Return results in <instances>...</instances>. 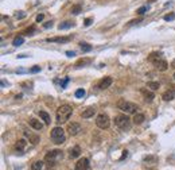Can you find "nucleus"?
Instances as JSON below:
<instances>
[{
    "label": "nucleus",
    "instance_id": "obj_1",
    "mask_svg": "<svg viewBox=\"0 0 175 170\" xmlns=\"http://www.w3.org/2000/svg\"><path fill=\"white\" fill-rule=\"evenodd\" d=\"M73 115V108L70 105L68 104H65V105H61L59 108L57 109V113H55V117H57V123L58 124H63V123H66L69 119H70V116Z\"/></svg>",
    "mask_w": 175,
    "mask_h": 170
},
{
    "label": "nucleus",
    "instance_id": "obj_2",
    "mask_svg": "<svg viewBox=\"0 0 175 170\" xmlns=\"http://www.w3.org/2000/svg\"><path fill=\"white\" fill-rule=\"evenodd\" d=\"M117 108L123 111L124 113L129 115V113H136V111L139 109L135 103H131V101H127V100H119L117 101Z\"/></svg>",
    "mask_w": 175,
    "mask_h": 170
},
{
    "label": "nucleus",
    "instance_id": "obj_3",
    "mask_svg": "<svg viewBox=\"0 0 175 170\" xmlns=\"http://www.w3.org/2000/svg\"><path fill=\"white\" fill-rule=\"evenodd\" d=\"M51 140L55 143V145H62L63 142L66 140V136H65V130L62 127H54L51 130Z\"/></svg>",
    "mask_w": 175,
    "mask_h": 170
},
{
    "label": "nucleus",
    "instance_id": "obj_4",
    "mask_svg": "<svg viewBox=\"0 0 175 170\" xmlns=\"http://www.w3.org/2000/svg\"><path fill=\"white\" fill-rule=\"evenodd\" d=\"M115 124H116V127H119L120 130L127 131V130L131 128L132 121L128 117V115H117L116 117H115Z\"/></svg>",
    "mask_w": 175,
    "mask_h": 170
},
{
    "label": "nucleus",
    "instance_id": "obj_5",
    "mask_svg": "<svg viewBox=\"0 0 175 170\" xmlns=\"http://www.w3.org/2000/svg\"><path fill=\"white\" fill-rule=\"evenodd\" d=\"M63 158V153L61 150H51L49 153L46 154V157H44V161L47 162L50 166L51 165H55L58 161H61Z\"/></svg>",
    "mask_w": 175,
    "mask_h": 170
},
{
    "label": "nucleus",
    "instance_id": "obj_6",
    "mask_svg": "<svg viewBox=\"0 0 175 170\" xmlns=\"http://www.w3.org/2000/svg\"><path fill=\"white\" fill-rule=\"evenodd\" d=\"M96 124H97V127L101 128V130L109 128V125H110L109 116H108L106 113H100V115L96 117Z\"/></svg>",
    "mask_w": 175,
    "mask_h": 170
},
{
    "label": "nucleus",
    "instance_id": "obj_7",
    "mask_svg": "<svg viewBox=\"0 0 175 170\" xmlns=\"http://www.w3.org/2000/svg\"><path fill=\"white\" fill-rule=\"evenodd\" d=\"M66 131H68L72 136H76V135H78L81 131H82V128H81V125L78 124V123L73 121V123H69L68 124V130H66Z\"/></svg>",
    "mask_w": 175,
    "mask_h": 170
},
{
    "label": "nucleus",
    "instance_id": "obj_8",
    "mask_svg": "<svg viewBox=\"0 0 175 170\" xmlns=\"http://www.w3.org/2000/svg\"><path fill=\"white\" fill-rule=\"evenodd\" d=\"M143 164H144V166H146V168H148V169L155 168L156 164H158V157H155V155H148V157L144 158Z\"/></svg>",
    "mask_w": 175,
    "mask_h": 170
},
{
    "label": "nucleus",
    "instance_id": "obj_9",
    "mask_svg": "<svg viewBox=\"0 0 175 170\" xmlns=\"http://www.w3.org/2000/svg\"><path fill=\"white\" fill-rule=\"evenodd\" d=\"M89 168H90V164L88 158H81L76 164V170H89Z\"/></svg>",
    "mask_w": 175,
    "mask_h": 170
},
{
    "label": "nucleus",
    "instance_id": "obj_10",
    "mask_svg": "<svg viewBox=\"0 0 175 170\" xmlns=\"http://www.w3.org/2000/svg\"><path fill=\"white\" fill-rule=\"evenodd\" d=\"M141 95H143V97H144V100H146L147 103H151L152 100L155 99V95H154V91H151V89H147V88H141Z\"/></svg>",
    "mask_w": 175,
    "mask_h": 170
},
{
    "label": "nucleus",
    "instance_id": "obj_11",
    "mask_svg": "<svg viewBox=\"0 0 175 170\" xmlns=\"http://www.w3.org/2000/svg\"><path fill=\"white\" fill-rule=\"evenodd\" d=\"M72 39L70 36H54V38H47V42H53V43H68Z\"/></svg>",
    "mask_w": 175,
    "mask_h": 170
},
{
    "label": "nucleus",
    "instance_id": "obj_12",
    "mask_svg": "<svg viewBox=\"0 0 175 170\" xmlns=\"http://www.w3.org/2000/svg\"><path fill=\"white\" fill-rule=\"evenodd\" d=\"M163 100L165 101H171V100H174L175 99V89H174V87L173 88H170L169 91H166L165 93H163Z\"/></svg>",
    "mask_w": 175,
    "mask_h": 170
},
{
    "label": "nucleus",
    "instance_id": "obj_13",
    "mask_svg": "<svg viewBox=\"0 0 175 170\" xmlns=\"http://www.w3.org/2000/svg\"><path fill=\"white\" fill-rule=\"evenodd\" d=\"M154 65H155V68L158 69L159 72H165V70L169 69V64H167V61L163 60V58H162V60H159L158 62H155Z\"/></svg>",
    "mask_w": 175,
    "mask_h": 170
},
{
    "label": "nucleus",
    "instance_id": "obj_14",
    "mask_svg": "<svg viewBox=\"0 0 175 170\" xmlns=\"http://www.w3.org/2000/svg\"><path fill=\"white\" fill-rule=\"evenodd\" d=\"M28 123H30V127L34 128V130H36V131H39V130H42V128H43V123H42L40 120L30 119V120H28Z\"/></svg>",
    "mask_w": 175,
    "mask_h": 170
},
{
    "label": "nucleus",
    "instance_id": "obj_15",
    "mask_svg": "<svg viewBox=\"0 0 175 170\" xmlns=\"http://www.w3.org/2000/svg\"><path fill=\"white\" fill-rule=\"evenodd\" d=\"M112 81H113V80L110 79V77H105V79H102V80L98 83V88H100V89H106V88L110 87Z\"/></svg>",
    "mask_w": 175,
    "mask_h": 170
},
{
    "label": "nucleus",
    "instance_id": "obj_16",
    "mask_svg": "<svg viewBox=\"0 0 175 170\" xmlns=\"http://www.w3.org/2000/svg\"><path fill=\"white\" fill-rule=\"evenodd\" d=\"M96 113V108H93V107H89V108L84 109L82 112H81V116L84 117V119H89V117H92L93 115Z\"/></svg>",
    "mask_w": 175,
    "mask_h": 170
},
{
    "label": "nucleus",
    "instance_id": "obj_17",
    "mask_svg": "<svg viewBox=\"0 0 175 170\" xmlns=\"http://www.w3.org/2000/svg\"><path fill=\"white\" fill-rule=\"evenodd\" d=\"M24 136L27 138L30 142L32 143V145H36V143L39 142V136L38 135H35V134H32V132H28V131H24Z\"/></svg>",
    "mask_w": 175,
    "mask_h": 170
},
{
    "label": "nucleus",
    "instance_id": "obj_18",
    "mask_svg": "<svg viewBox=\"0 0 175 170\" xmlns=\"http://www.w3.org/2000/svg\"><path fill=\"white\" fill-rule=\"evenodd\" d=\"M26 146H27V140L26 139H19L16 143H15V149L18 151H23L26 149Z\"/></svg>",
    "mask_w": 175,
    "mask_h": 170
},
{
    "label": "nucleus",
    "instance_id": "obj_19",
    "mask_svg": "<svg viewBox=\"0 0 175 170\" xmlns=\"http://www.w3.org/2000/svg\"><path fill=\"white\" fill-rule=\"evenodd\" d=\"M159 60H162V53H151L148 55V61L152 62V64H155V62H158Z\"/></svg>",
    "mask_w": 175,
    "mask_h": 170
},
{
    "label": "nucleus",
    "instance_id": "obj_20",
    "mask_svg": "<svg viewBox=\"0 0 175 170\" xmlns=\"http://www.w3.org/2000/svg\"><path fill=\"white\" fill-rule=\"evenodd\" d=\"M70 158H77V157H80L81 155V149H80V146H74L73 149H70Z\"/></svg>",
    "mask_w": 175,
    "mask_h": 170
},
{
    "label": "nucleus",
    "instance_id": "obj_21",
    "mask_svg": "<svg viewBox=\"0 0 175 170\" xmlns=\"http://www.w3.org/2000/svg\"><path fill=\"white\" fill-rule=\"evenodd\" d=\"M132 120L135 124H141L144 120H146V116H144L143 113H135V116H133Z\"/></svg>",
    "mask_w": 175,
    "mask_h": 170
},
{
    "label": "nucleus",
    "instance_id": "obj_22",
    "mask_svg": "<svg viewBox=\"0 0 175 170\" xmlns=\"http://www.w3.org/2000/svg\"><path fill=\"white\" fill-rule=\"evenodd\" d=\"M39 116H40V119L43 120V123L46 125L50 124V116H49V113L47 112H44V111H39Z\"/></svg>",
    "mask_w": 175,
    "mask_h": 170
},
{
    "label": "nucleus",
    "instance_id": "obj_23",
    "mask_svg": "<svg viewBox=\"0 0 175 170\" xmlns=\"http://www.w3.org/2000/svg\"><path fill=\"white\" fill-rule=\"evenodd\" d=\"M72 27H74V23L70 20H66V22H63V23H61L58 26L59 30H68V28H72Z\"/></svg>",
    "mask_w": 175,
    "mask_h": 170
},
{
    "label": "nucleus",
    "instance_id": "obj_24",
    "mask_svg": "<svg viewBox=\"0 0 175 170\" xmlns=\"http://www.w3.org/2000/svg\"><path fill=\"white\" fill-rule=\"evenodd\" d=\"M44 166V162L43 161H35L34 164L31 165V170H42Z\"/></svg>",
    "mask_w": 175,
    "mask_h": 170
},
{
    "label": "nucleus",
    "instance_id": "obj_25",
    "mask_svg": "<svg viewBox=\"0 0 175 170\" xmlns=\"http://www.w3.org/2000/svg\"><path fill=\"white\" fill-rule=\"evenodd\" d=\"M147 88L151 91H158L159 88H160V84L156 83V81H150V83L147 84Z\"/></svg>",
    "mask_w": 175,
    "mask_h": 170
},
{
    "label": "nucleus",
    "instance_id": "obj_26",
    "mask_svg": "<svg viewBox=\"0 0 175 170\" xmlns=\"http://www.w3.org/2000/svg\"><path fill=\"white\" fill-rule=\"evenodd\" d=\"M90 60H89V58H85V60H80L76 64V68H82V66H85V65H88V64H90Z\"/></svg>",
    "mask_w": 175,
    "mask_h": 170
},
{
    "label": "nucleus",
    "instance_id": "obj_27",
    "mask_svg": "<svg viewBox=\"0 0 175 170\" xmlns=\"http://www.w3.org/2000/svg\"><path fill=\"white\" fill-rule=\"evenodd\" d=\"M23 42H24V38H23V36H16V38L14 39L12 45H14V46H20V45H23Z\"/></svg>",
    "mask_w": 175,
    "mask_h": 170
},
{
    "label": "nucleus",
    "instance_id": "obj_28",
    "mask_svg": "<svg viewBox=\"0 0 175 170\" xmlns=\"http://www.w3.org/2000/svg\"><path fill=\"white\" fill-rule=\"evenodd\" d=\"M80 45H81V49H82L84 53H88V51L92 50V46L89 45V43H86V42H81Z\"/></svg>",
    "mask_w": 175,
    "mask_h": 170
},
{
    "label": "nucleus",
    "instance_id": "obj_29",
    "mask_svg": "<svg viewBox=\"0 0 175 170\" xmlns=\"http://www.w3.org/2000/svg\"><path fill=\"white\" fill-rule=\"evenodd\" d=\"M81 6L80 4H76V6H73V8H72V14H74V15H78V14L81 12Z\"/></svg>",
    "mask_w": 175,
    "mask_h": 170
},
{
    "label": "nucleus",
    "instance_id": "obj_30",
    "mask_svg": "<svg viewBox=\"0 0 175 170\" xmlns=\"http://www.w3.org/2000/svg\"><path fill=\"white\" fill-rule=\"evenodd\" d=\"M34 31H35V27H34V26H31V27H28L27 30L23 31V34H26V35H32V34H34Z\"/></svg>",
    "mask_w": 175,
    "mask_h": 170
},
{
    "label": "nucleus",
    "instance_id": "obj_31",
    "mask_svg": "<svg viewBox=\"0 0 175 170\" xmlns=\"http://www.w3.org/2000/svg\"><path fill=\"white\" fill-rule=\"evenodd\" d=\"M85 93H86V92H85L84 89H78V91H76V97L81 99V97H84L85 96Z\"/></svg>",
    "mask_w": 175,
    "mask_h": 170
},
{
    "label": "nucleus",
    "instance_id": "obj_32",
    "mask_svg": "<svg viewBox=\"0 0 175 170\" xmlns=\"http://www.w3.org/2000/svg\"><path fill=\"white\" fill-rule=\"evenodd\" d=\"M146 11H147V7L144 6V7H140V8L137 10L136 12H137V15H144V14H146Z\"/></svg>",
    "mask_w": 175,
    "mask_h": 170
},
{
    "label": "nucleus",
    "instance_id": "obj_33",
    "mask_svg": "<svg viewBox=\"0 0 175 170\" xmlns=\"http://www.w3.org/2000/svg\"><path fill=\"white\" fill-rule=\"evenodd\" d=\"M173 19H175V15L174 14H169V15H165V20H173Z\"/></svg>",
    "mask_w": 175,
    "mask_h": 170
},
{
    "label": "nucleus",
    "instance_id": "obj_34",
    "mask_svg": "<svg viewBox=\"0 0 175 170\" xmlns=\"http://www.w3.org/2000/svg\"><path fill=\"white\" fill-rule=\"evenodd\" d=\"M40 72V66H34V68L30 69V73H38Z\"/></svg>",
    "mask_w": 175,
    "mask_h": 170
},
{
    "label": "nucleus",
    "instance_id": "obj_35",
    "mask_svg": "<svg viewBox=\"0 0 175 170\" xmlns=\"http://www.w3.org/2000/svg\"><path fill=\"white\" fill-rule=\"evenodd\" d=\"M43 27H44V28H50V27H53V22H51V20H50V22H46V23L43 24Z\"/></svg>",
    "mask_w": 175,
    "mask_h": 170
},
{
    "label": "nucleus",
    "instance_id": "obj_36",
    "mask_svg": "<svg viewBox=\"0 0 175 170\" xmlns=\"http://www.w3.org/2000/svg\"><path fill=\"white\" fill-rule=\"evenodd\" d=\"M68 83H69V77H66L65 81H63V83H61V87H62V88H66V85H68Z\"/></svg>",
    "mask_w": 175,
    "mask_h": 170
},
{
    "label": "nucleus",
    "instance_id": "obj_37",
    "mask_svg": "<svg viewBox=\"0 0 175 170\" xmlns=\"http://www.w3.org/2000/svg\"><path fill=\"white\" fill-rule=\"evenodd\" d=\"M84 23H85V26L88 27V26H90V24H92V19H90V18H88V19H85Z\"/></svg>",
    "mask_w": 175,
    "mask_h": 170
},
{
    "label": "nucleus",
    "instance_id": "obj_38",
    "mask_svg": "<svg viewBox=\"0 0 175 170\" xmlns=\"http://www.w3.org/2000/svg\"><path fill=\"white\" fill-rule=\"evenodd\" d=\"M43 18H44L43 14H39V15L36 16V22H42V20H43Z\"/></svg>",
    "mask_w": 175,
    "mask_h": 170
},
{
    "label": "nucleus",
    "instance_id": "obj_39",
    "mask_svg": "<svg viewBox=\"0 0 175 170\" xmlns=\"http://www.w3.org/2000/svg\"><path fill=\"white\" fill-rule=\"evenodd\" d=\"M140 20H141V18H139V19H133V20H131V22H129V24H135V23H139Z\"/></svg>",
    "mask_w": 175,
    "mask_h": 170
},
{
    "label": "nucleus",
    "instance_id": "obj_40",
    "mask_svg": "<svg viewBox=\"0 0 175 170\" xmlns=\"http://www.w3.org/2000/svg\"><path fill=\"white\" fill-rule=\"evenodd\" d=\"M66 55H68V57H74L76 53H74V51H66Z\"/></svg>",
    "mask_w": 175,
    "mask_h": 170
},
{
    "label": "nucleus",
    "instance_id": "obj_41",
    "mask_svg": "<svg viewBox=\"0 0 175 170\" xmlns=\"http://www.w3.org/2000/svg\"><path fill=\"white\" fill-rule=\"evenodd\" d=\"M16 18H19V19H22V18H24V14H16Z\"/></svg>",
    "mask_w": 175,
    "mask_h": 170
},
{
    "label": "nucleus",
    "instance_id": "obj_42",
    "mask_svg": "<svg viewBox=\"0 0 175 170\" xmlns=\"http://www.w3.org/2000/svg\"><path fill=\"white\" fill-rule=\"evenodd\" d=\"M156 0H148V3H155Z\"/></svg>",
    "mask_w": 175,
    "mask_h": 170
},
{
    "label": "nucleus",
    "instance_id": "obj_43",
    "mask_svg": "<svg viewBox=\"0 0 175 170\" xmlns=\"http://www.w3.org/2000/svg\"><path fill=\"white\" fill-rule=\"evenodd\" d=\"M174 80H175V73H174Z\"/></svg>",
    "mask_w": 175,
    "mask_h": 170
},
{
    "label": "nucleus",
    "instance_id": "obj_44",
    "mask_svg": "<svg viewBox=\"0 0 175 170\" xmlns=\"http://www.w3.org/2000/svg\"><path fill=\"white\" fill-rule=\"evenodd\" d=\"M173 65H175V62H174V64H173ZM174 68H175V66H174Z\"/></svg>",
    "mask_w": 175,
    "mask_h": 170
}]
</instances>
